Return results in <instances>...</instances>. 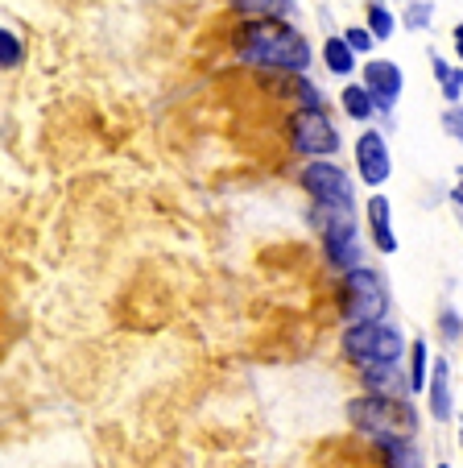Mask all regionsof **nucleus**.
<instances>
[{
	"instance_id": "1",
	"label": "nucleus",
	"mask_w": 463,
	"mask_h": 468,
	"mask_svg": "<svg viewBox=\"0 0 463 468\" xmlns=\"http://www.w3.org/2000/svg\"><path fill=\"white\" fill-rule=\"evenodd\" d=\"M340 353L360 369L368 394H410V381L402 373V361L410 353L402 327L397 324H352L343 327Z\"/></svg>"
},
{
	"instance_id": "2",
	"label": "nucleus",
	"mask_w": 463,
	"mask_h": 468,
	"mask_svg": "<svg viewBox=\"0 0 463 468\" xmlns=\"http://www.w3.org/2000/svg\"><path fill=\"white\" fill-rule=\"evenodd\" d=\"M237 54L248 67H265V71H278V75H306V67L315 58L302 29H294L281 17L245 21L237 34Z\"/></svg>"
},
{
	"instance_id": "3",
	"label": "nucleus",
	"mask_w": 463,
	"mask_h": 468,
	"mask_svg": "<svg viewBox=\"0 0 463 468\" xmlns=\"http://www.w3.org/2000/svg\"><path fill=\"white\" fill-rule=\"evenodd\" d=\"M348 419L356 431H364L373 443L381 440H414L418 415H414L410 398L402 394H364L348 402Z\"/></svg>"
},
{
	"instance_id": "4",
	"label": "nucleus",
	"mask_w": 463,
	"mask_h": 468,
	"mask_svg": "<svg viewBox=\"0 0 463 468\" xmlns=\"http://www.w3.org/2000/svg\"><path fill=\"white\" fill-rule=\"evenodd\" d=\"M310 224L323 237V253L331 261V270H356L360 261V224H356V207H323L310 204Z\"/></svg>"
},
{
	"instance_id": "5",
	"label": "nucleus",
	"mask_w": 463,
	"mask_h": 468,
	"mask_svg": "<svg viewBox=\"0 0 463 468\" xmlns=\"http://www.w3.org/2000/svg\"><path fill=\"white\" fill-rule=\"evenodd\" d=\"M340 311L343 319L352 324H381L389 315V286L384 278L376 274L373 265H356L343 274V286H340Z\"/></svg>"
},
{
	"instance_id": "6",
	"label": "nucleus",
	"mask_w": 463,
	"mask_h": 468,
	"mask_svg": "<svg viewBox=\"0 0 463 468\" xmlns=\"http://www.w3.org/2000/svg\"><path fill=\"white\" fill-rule=\"evenodd\" d=\"M289 133V150L298 158H335L340 154V129L331 124L327 108H294L286 121Z\"/></svg>"
},
{
	"instance_id": "7",
	"label": "nucleus",
	"mask_w": 463,
	"mask_h": 468,
	"mask_svg": "<svg viewBox=\"0 0 463 468\" xmlns=\"http://www.w3.org/2000/svg\"><path fill=\"white\" fill-rule=\"evenodd\" d=\"M298 186L306 191L310 204L323 207H356V186L352 175L335 158H310L298 166Z\"/></svg>"
},
{
	"instance_id": "8",
	"label": "nucleus",
	"mask_w": 463,
	"mask_h": 468,
	"mask_svg": "<svg viewBox=\"0 0 463 468\" xmlns=\"http://www.w3.org/2000/svg\"><path fill=\"white\" fill-rule=\"evenodd\" d=\"M352 158H356V175L368 191L389 183L394 175V158H389V142H384L381 129H360L356 145H352Z\"/></svg>"
},
{
	"instance_id": "9",
	"label": "nucleus",
	"mask_w": 463,
	"mask_h": 468,
	"mask_svg": "<svg viewBox=\"0 0 463 468\" xmlns=\"http://www.w3.org/2000/svg\"><path fill=\"white\" fill-rule=\"evenodd\" d=\"M360 83H364V91L373 96L376 112L389 116L397 108V100H402V91H405V71L394 58H368L364 71H360Z\"/></svg>"
},
{
	"instance_id": "10",
	"label": "nucleus",
	"mask_w": 463,
	"mask_h": 468,
	"mask_svg": "<svg viewBox=\"0 0 463 468\" xmlns=\"http://www.w3.org/2000/svg\"><path fill=\"white\" fill-rule=\"evenodd\" d=\"M364 232L373 240L376 253H397V229H394V204H389V195L373 191L364 199Z\"/></svg>"
},
{
	"instance_id": "11",
	"label": "nucleus",
	"mask_w": 463,
	"mask_h": 468,
	"mask_svg": "<svg viewBox=\"0 0 463 468\" xmlns=\"http://www.w3.org/2000/svg\"><path fill=\"white\" fill-rule=\"evenodd\" d=\"M426 398H430V419H435V423H447V419H451V410H455V398H451V365H447V356H435V361H430Z\"/></svg>"
},
{
	"instance_id": "12",
	"label": "nucleus",
	"mask_w": 463,
	"mask_h": 468,
	"mask_svg": "<svg viewBox=\"0 0 463 468\" xmlns=\"http://www.w3.org/2000/svg\"><path fill=\"white\" fill-rule=\"evenodd\" d=\"M323 67H327V75H335V80H352V75H356L360 58L352 54V46L343 42V34H331L323 42Z\"/></svg>"
},
{
	"instance_id": "13",
	"label": "nucleus",
	"mask_w": 463,
	"mask_h": 468,
	"mask_svg": "<svg viewBox=\"0 0 463 468\" xmlns=\"http://www.w3.org/2000/svg\"><path fill=\"white\" fill-rule=\"evenodd\" d=\"M340 112L348 116V121H356V124H368L376 116V104H373V96L364 91V83H343L340 88Z\"/></svg>"
},
{
	"instance_id": "14",
	"label": "nucleus",
	"mask_w": 463,
	"mask_h": 468,
	"mask_svg": "<svg viewBox=\"0 0 463 468\" xmlns=\"http://www.w3.org/2000/svg\"><path fill=\"white\" fill-rule=\"evenodd\" d=\"M430 67H435L438 91H443L447 104H463V67H451L443 54H430Z\"/></svg>"
},
{
	"instance_id": "15",
	"label": "nucleus",
	"mask_w": 463,
	"mask_h": 468,
	"mask_svg": "<svg viewBox=\"0 0 463 468\" xmlns=\"http://www.w3.org/2000/svg\"><path fill=\"white\" fill-rule=\"evenodd\" d=\"M410 373H405V378H410V394H422V389H426V381H430V345L426 340H410Z\"/></svg>"
},
{
	"instance_id": "16",
	"label": "nucleus",
	"mask_w": 463,
	"mask_h": 468,
	"mask_svg": "<svg viewBox=\"0 0 463 468\" xmlns=\"http://www.w3.org/2000/svg\"><path fill=\"white\" fill-rule=\"evenodd\" d=\"M364 21H368L364 29L376 37V42H389V37H394V29H397V17L384 9L381 0H368V5H364Z\"/></svg>"
},
{
	"instance_id": "17",
	"label": "nucleus",
	"mask_w": 463,
	"mask_h": 468,
	"mask_svg": "<svg viewBox=\"0 0 463 468\" xmlns=\"http://www.w3.org/2000/svg\"><path fill=\"white\" fill-rule=\"evenodd\" d=\"M376 448L384 452V464L389 468H422V460H418V452H414L410 440H381Z\"/></svg>"
},
{
	"instance_id": "18",
	"label": "nucleus",
	"mask_w": 463,
	"mask_h": 468,
	"mask_svg": "<svg viewBox=\"0 0 463 468\" xmlns=\"http://www.w3.org/2000/svg\"><path fill=\"white\" fill-rule=\"evenodd\" d=\"M232 9L240 13H253V17H281L294 9V0H232Z\"/></svg>"
},
{
	"instance_id": "19",
	"label": "nucleus",
	"mask_w": 463,
	"mask_h": 468,
	"mask_svg": "<svg viewBox=\"0 0 463 468\" xmlns=\"http://www.w3.org/2000/svg\"><path fill=\"white\" fill-rule=\"evenodd\" d=\"M21 58H26V46H21V37L13 34V29L0 26V67H5V71H13V67H21Z\"/></svg>"
},
{
	"instance_id": "20",
	"label": "nucleus",
	"mask_w": 463,
	"mask_h": 468,
	"mask_svg": "<svg viewBox=\"0 0 463 468\" xmlns=\"http://www.w3.org/2000/svg\"><path fill=\"white\" fill-rule=\"evenodd\" d=\"M430 21H435V5H430V0H410V5H405V13H402V26L405 29H414V34H418V29H426Z\"/></svg>"
},
{
	"instance_id": "21",
	"label": "nucleus",
	"mask_w": 463,
	"mask_h": 468,
	"mask_svg": "<svg viewBox=\"0 0 463 468\" xmlns=\"http://www.w3.org/2000/svg\"><path fill=\"white\" fill-rule=\"evenodd\" d=\"M343 42L352 46V54H356V58H368V54H373V46H376V37L368 34L364 26H352V29H343Z\"/></svg>"
},
{
	"instance_id": "22",
	"label": "nucleus",
	"mask_w": 463,
	"mask_h": 468,
	"mask_svg": "<svg viewBox=\"0 0 463 468\" xmlns=\"http://www.w3.org/2000/svg\"><path fill=\"white\" fill-rule=\"evenodd\" d=\"M438 124H443V133L451 137V142L463 145V104H447L443 116H438Z\"/></svg>"
},
{
	"instance_id": "23",
	"label": "nucleus",
	"mask_w": 463,
	"mask_h": 468,
	"mask_svg": "<svg viewBox=\"0 0 463 468\" xmlns=\"http://www.w3.org/2000/svg\"><path fill=\"white\" fill-rule=\"evenodd\" d=\"M438 327H443V336H447V340H459V336H463V319L455 315V311H443Z\"/></svg>"
},
{
	"instance_id": "24",
	"label": "nucleus",
	"mask_w": 463,
	"mask_h": 468,
	"mask_svg": "<svg viewBox=\"0 0 463 468\" xmlns=\"http://www.w3.org/2000/svg\"><path fill=\"white\" fill-rule=\"evenodd\" d=\"M451 207H455V216H459V224H463V166H459L455 186H451Z\"/></svg>"
},
{
	"instance_id": "25",
	"label": "nucleus",
	"mask_w": 463,
	"mask_h": 468,
	"mask_svg": "<svg viewBox=\"0 0 463 468\" xmlns=\"http://www.w3.org/2000/svg\"><path fill=\"white\" fill-rule=\"evenodd\" d=\"M451 46H455V58H459V67H463V21L451 29Z\"/></svg>"
},
{
	"instance_id": "26",
	"label": "nucleus",
	"mask_w": 463,
	"mask_h": 468,
	"mask_svg": "<svg viewBox=\"0 0 463 468\" xmlns=\"http://www.w3.org/2000/svg\"><path fill=\"white\" fill-rule=\"evenodd\" d=\"M459 448H463V419H459Z\"/></svg>"
},
{
	"instance_id": "27",
	"label": "nucleus",
	"mask_w": 463,
	"mask_h": 468,
	"mask_svg": "<svg viewBox=\"0 0 463 468\" xmlns=\"http://www.w3.org/2000/svg\"><path fill=\"white\" fill-rule=\"evenodd\" d=\"M435 468H451V464H435Z\"/></svg>"
}]
</instances>
